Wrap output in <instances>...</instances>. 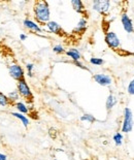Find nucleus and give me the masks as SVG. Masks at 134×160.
<instances>
[{
    "mask_svg": "<svg viewBox=\"0 0 134 160\" xmlns=\"http://www.w3.org/2000/svg\"><path fill=\"white\" fill-rule=\"evenodd\" d=\"M33 16L35 21L39 25L44 26L51 21V9L49 2L44 0H38L34 2L33 5Z\"/></svg>",
    "mask_w": 134,
    "mask_h": 160,
    "instance_id": "1",
    "label": "nucleus"
},
{
    "mask_svg": "<svg viewBox=\"0 0 134 160\" xmlns=\"http://www.w3.org/2000/svg\"><path fill=\"white\" fill-rule=\"evenodd\" d=\"M134 120H133V113L131 108L126 107L123 112V122L121 126L122 133H129L133 130Z\"/></svg>",
    "mask_w": 134,
    "mask_h": 160,
    "instance_id": "2",
    "label": "nucleus"
},
{
    "mask_svg": "<svg viewBox=\"0 0 134 160\" xmlns=\"http://www.w3.org/2000/svg\"><path fill=\"white\" fill-rule=\"evenodd\" d=\"M112 2L109 0H94L92 2V9L101 16H107L111 11Z\"/></svg>",
    "mask_w": 134,
    "mask_h": 160,
    "instance_id": "3",
    "label": "nucleus"
},
{
    "mask_svg": "<svg viewBox=\"0 0 134 160\" xmlns=\"http://www.w3.org/2000/svg\"><path fill=\"white\" fill-rule=\"evenodd\" d=\"M104 42L109 49L115 50V51L119 50L122 46L121 39L119 38V36L117 35V33L115 31H112V30L106 31L105 36H104Z\"/></svg>",
    "mask_w": 134,
    "mask_h": 160,
    "instance_id": "4",
    "label": "nucleus"
},
{
    "mask_svg": "<svg viewBox=\"0 0 134 160\" xmlns=\"http://www.w3.org/2000/svg\"><path fill=\"white\" fill-rule=\"evenodd\" d=\"M17 90H18L20 96L24 99H26L27 101L33 100V93L25 79L21 80L17 83Z\"/></svg>",
    "mask_w": 134,
    "mask_h": 160,
    "instance_id": "5",
    "label": "nucleus"
},
{
    "mask_svg": "<svg viewBox=\"0 0 134 160\" xmlns=\"http://www.w3.org/2000/svg\"><path fill=\"white\" fill-rule=\"evenodd\" d=\"M8 73L13 80L19 82L25 79V70L18 63H12L8 65Z\"/></svg>",
    "mask_w": 134,
    "mask_h": 160,
    "instance_id": "6",
    "label": "nucleus"
},
{
    "mask_svg": "<svg viewBox=\"0 0 134 160\" xmlns=\"http://www.w3.org/2000/svg\"><path fill=\"white\" fill-rule=\"evenodd\" d=\"M23 25H24V27H25L26 29H28L30 32L34 33V34H40V33L46 32L44 27L42 28V27H41L38 23L33 21V20H31L29 18H26L25 20H24Z\"/></svg>",
    "mask_w": 134,
    "mask_h": 160,
    "instance_id": "7",
    "label": "nucleus"
},
{
    "mask_svg": "<svg viewBox=\"0 0 134 160\" xmlns=\"http://www.w3.org/2000/svg\"><path fill=\"white\" fill-rule=\"evenodd\" d=\"M93 80L102 87H109L113 82L112 76L107 73H95L93 74Z\"/></svg>",
    "mask_w": 134,
    "mask_h": 160,
    "instance_id": "8",
    "label": "nucleus"
},
{
    "mask_svg": "<svg viewBox=\"0 0 134 160\" xmlns=\"http://www.w3.org/2000/svg\"><path fill=\"white\" fill-rule=\"evenodd\" d=\"M121 23H122L123 29L125 30L126 33H128V34L134 33V23L127 12L121 13Z\"/></svg>",
    "mask_w": 134,
    "mask_h": 160,
    "instance_id": "9",
    "label": "nucleus"
},
{
    "mask_svg": "<svg viewBox=\"0 0 134 160\" xmlns=\"http://www.w3.org/2000/svg\"><path fill=\"white\" fill-rule=\"evenodd\" d=\"M44 29H46V32L47 33H52V34L55 35H63L64 34V30L61 27V25L56 21H50L49 23H47L44 25Z\"/></svg>",
    "mask_w": 134,
    "mask_h": 160,
    "instance_id": "10",
    "label": "nucleus"
},
{
    "mask_svg": "<svg viewBox=\"0 0 134 160\" xmlns=\"http://www.w3.org/2000/svg\"><path fill=\"white\" fill-rule=\"evenodd\" d=\"M71 5L74 12H77V13L82 15L84 17L87 15V9H86V6L82 0H71Z\"/></svg>",
    "mask_w": 134,
    "mask_h": 160,
    "instance_id": "11",
    "label": "nucleus"
},
{
    "mask_svg": "<svg viewBox=\"0 0 134 160\" xmlns=\"http://www.w3.org/2000/svg\"><path fill=\"white\" fill-rule=\"evenodd\" d=\"M87 27H88L87 19H86V18H82V19H80V21L77 22V26L74 27L73 33H75V34H82V33L86 32V30H87Z\"/></svg>",
    "mask_w": 134,
    "mask_h": 160,
    "instance_id": "12",
    "label": "nucleus"
},
{
    "mask_svg": "<svg viewBox=\"0 0 134 160\" xmlns=\"http://www.w3.org/2000/svg\"><path fill=\"white\" fill-rule=\"evenodd\" d=\"M65 54H66V56L68 58H70V59L73 61V62L81 61V59H82L81 52L77 49H75V48H70V49H68L66 52H65Z\"/></svg>",
    "mask_w": 134,
    "mask_h": 160,
    "instance_id": "13",
    "label": "nucleus"
},
{
    "mask_svg": "<svg viewBox=\"0 0 134 160\" xmlns=\"http://www.w3.org/2000/svg\"><path fill=\"white\" fill-rule=\"evenodd\" d=\"M117 103H118V98H117L115 95L112 93H111L106 98V101H105V108H106V111L107 112H111L113 108L116 107Z\"/></svg>",
    "mask_w": 134,
    "mask_h": 160,
    "instance_id": "14",
    "label": "nucleus"
},
{
    "mask_svg": "<svg viewBox=\"0 0 134 160\" xmlns=\"http://www.w3.org/2000/svg\"><path fill=\"white\" fill-rule=\"evenodd\" d=\"M12 116H13L15 118H17L18 120H20L21 122H22V124H23V126L25 128H27L29 126L30 120H29V118L27 117L26 115H23V114H21V113H18V112H13V113H12Z\"/></svg>",
    "mask_w": 134,
    "mask_h": 160,
    "instance_id": "15",
    "label": "nucleus"
},
{
    "mask_svg": "<svg viewBox=\"0 0 134 160\" xmlns=\"http://www.w3.org/2000/svg\"><path fill=\"white\" fill-rule=\"evenodd\" d=\"M15 108H17L18 113H21V114H23V115L29 114L30 108H28V105H27L25 102H23V101H18V102H16L15 103Z\"/></svg>",
    "mask_w": 134,
    "mask_h": 160,
    "instance_id": "16",
    "label": "nucleus"
},
{
    "mask_svg": "<svg viewBox=\"0 0 134 160\" xmlns=\"http://www.w3.org/2000/svg\"><path fill=\"white\" fill-rule=\"evenodd\" d=\"M112 141L117 147H121L124 142V135L122 132H116L112 137Z\"/></svg>",
    "mask_w": 134,
    "mask_h": 160,
    "instance_id": "17",
    "label": "nucleus"
},
{
    "mask_svg": "<svg viewBox=\"0 0 134 160\" xmlns=\"http://www.w3.org/2000/svg\"><path fill=\"white\" fill-rule=\"evenodd\" d=\"M7 97H8V99L9 101L12 103L15 104L16 102H18V101H20V94H19V92L18 90H13V91H10L9 93L7 94Z\"/></svg>",
    "mask_w": 134,
    "mask_h": 160,
    "instance_id": "18",
    "label": "nucleus"
},
{
    "mask_svg": "<svg viewBox=\"0 0 134 160\" xmlns=\"http://www.w3.org/2000/svg\"><path fill=\"white\" fill-rule=\"evenodd\" d=\"M10 104H12V103L9 101L7 95H5L3 92L0 91V105L4 108V107H8Z\"/></svg>",
    "mask_w": 134,
    "mask_h": 160,
    "instance_id": "19",
    "label": "nucleus"
},
{
    "mask_svg": "<svg viewBox=\"0 0 134 160\" xmlns=\"http://www.w3.org/2000/svg\"><path fill=\"white\" fill-rule=\"evenodd\" d=\"M81 121L82 122H89V123H94L96 121V118L92 114H84L81 116Z\"/></svg>",
    "mask_w": 134,
    "mask_h": 160,
    "instance_id": "20",
    "label": "nucleus"
},
{
    "mask_svg": "<svg viewBox=\"0 0 134 160\" xmlns=\"http://www.w3.org/2000/svg\"><path fill=\"white\" fill-rule=\"evenodd\" d=\"M90 64L94 66H101L104 64V60L99 57H92L90 58Z\"/></svg>",
    "mask_w": 134,
    "mask_h": 160,
    "instance_id": "21",
    "label": "nucleus"
},
{
    "mask_svg": "<svg viewBox=\"0 0 134 160\" xmlns=\"http://www.w3.org/2000/svg\"><path fill=\"white\" fill-rule=\"evenodd\" d=\"M53 52L55 54H57V55H62V54H64L66 51H65L64 47L62 45H56L53 47Z\"/></svg>",
    "mask_w": 134,
    "mask_h": 160,
    "instance_id": "22",
    "label": "nucleus"
},
{
    "mask_svg": "<svg viewBox=\"0 0 134 160\" xmlns=\"http://www.w3.org/2000/svg\"><path fill=\"white\" fill-rule=\"evenodd\" d=\"M127 93L131 96H134V79L129 82L128 86H127Z\"/></svg>",
    "mask_w": 134,
    "mask_h": 160,
    "instance_id": "23",
    "label": "nucleus"
},
{
    "mask_svg": "<svg viewBox=\"0 0 134 160\" xmlns=\"http://www.w3.org/2000/svg\"><path fill=\"white\" fill-rule=\"evenodd\" d=\"M33 69H34V64L33 63H27L26 64L27 76H28L29 78H33Z\"/></svg>",
    "mask_w": 134,
    "mask_h": 160,
    "instance_id": "24",
    "label": "nucleus"
},
{
    "mask_svg": "<svg viewBox=\"0 0 134 160\" xmlns=\"http://www.w3.org/2000/svg\"><path fill=\"white\" fill-rule=\"evenodd\" d=\"M73 64H74L75 66H77L78 68H81V69H84V70H89L88 67L86 66L85 64L82 62V61H77V62H73Z\"/></svg>",
    "mask_w": 134,
    "mask_h": 160,
    "instance_id": "25",
    "label": "nucleus"
},
{
    "mask_svg": "<svg viewBox=\"0 0 134 160\" xmlns=\"http://www.w3.org/2000/svg\"><path fill=\"white\" fill-rule=\"evenodd\" d=\"M49 134L52 138H57V130L55 128H50L49 130Z\"/></svg>",
    "mask_w": 134,
    "mask_h": 160,
    "instance_id": "26",
    "label": "nucleus"
},
{
    "mask_svg": "<svg viewBox=\"0 0 134 160\" xmlns=\"http://www.w3.org/2000/svg\"><path fill=\"white\" fill-rule=\"evenodd\" d=\"M27 38H28V36H27L25 33H21L20 34V39L22 40V42H25Z\"/></svg>",
    "mask_w": 134,
    "mask_h": 160,
    "instance_id": "27",
    "label": "nucleus"
},
{
    "mask_svg": "<svg viewBox=\"0 0 134 160\" xmlns=\"http://www.w3.org/2000/svg\"><path fill=\"white\" fill-rule=\"evenodd\" d=\"M0 160H7V156H6L5 154L0 153Z\"/></svg>",
    "mask_w": 134,
    "mask_h": 160,
    "instance_id": "28",
    "label": "nucleus"
},
{
    "mask_svg": "<svg viewBox=\"0 0 134 160\" xmlns=\"http://www.w3.org/2000/svg\"><path fill=\"white\" fill-rule=\"evenodd\" d=\"M0 46H1V40H0Z\"/></svg>",
    "mask_w": 134,
    "mask_h": 160,
    "instance_id": "29",
    "label": "nucleus"
},
{
    "mask_svg": "<svg viewBox=\"0 0 134 160\" xmlns=\"http://www.w3.org/2000/svg\"><path fill=\"white\" fill-rule=\"evenodd\" d=\"M55 160H57V159H55Z\"/></svg>",
    "mask_w": 134,
    "mask_h": 160,
    "instance_id": "30",
    "label": "nucleus"
}]
</instances>
